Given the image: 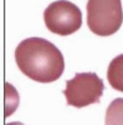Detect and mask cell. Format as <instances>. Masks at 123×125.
Listing matches in <instances>:
<instances>
[{"mask_svg": "<svg viewBox=\"0 0 123 125\" xmlns=\"http://www.w3.org/2000/svg\"><path fill=\"white\" fill-rule=\"evenodd\" d=\"M107 80L115 90L123 93V54L113 58L107 69Z\"/></svg>", "mask_w": 123, "mask_h": 125, "instance_id": "cell-5", "label": "cell"}, {"mask_svg": "<svg viewBox=\"0 0 123 125\" xmlns=\"http://www.w3.org/2000/svg\"><path fill=\"white\" fill-rule=\"evenodd\" d=\"M15 61L24 75L39 83L56 81L65 70L62 53L49 40L36 36L16 46Z\"/></svg>", "mask_w": 123, "mask_h": 125, "instance_id": "cell-1", "label": "cell"}, {"mask_svg": "<svg viewBox=\"0 0 123 125\" xmlns=\"http://www.w3.org/2000/svg\"><path fill=\"white\" fill-rule=\"evenodd\" d=\"M6 125H25V124L20 123V121H14V123H9V124H6Z\"/></svg>", "mask_w": 123, "mask_h": 125, "instance_id": "cell-7", "label": "cell"}, {"mask_svg": "<svg viewBox=\"0 0 123 125\" xmlns=\"http://www.w3.org/2000/svg\"><path fill=\"white\" fill-rule=\"evenodd\" d=\"M86 9L87 25L96 35H113L123 23L121 0H88Z\"/></svg>", "mask_w": 123, "mask_h": 125, "instance_id": "cell-2", "label": "cell"}, {"mask_svg": "<svg viewBox=\"0 0 123 125\" xmlns=\"http://www.w3.org/2000/svg\"><path fill=\"white\" fill-rule=\"evenodd\" d=\"M103 90V80L96 73H77L71 80L66 81L64 95L67 105L85 108L99 103Z\"/></svg>", "mask_w": 123, "mask_h": 125, "instance_id": "cell-3", "label": "cell"}, {"mask_svg": "<svg viewBox=\"0 0 123 125\" xmlns=\"http://www.w3.org/2000/svg\"><path fill=\"white\" fill-rule=\"evenodd\" d=\"M105 125H123V98L115 99L108 105Z\"/></svg>", "mask_w": 123, "mask_h": 125, "instance_id": "cell-6", "label": "cell"}, {"mask_svg": "<svg viewBox=\"0 0 123 125\" xmlns=\"http://www.w3.org/2000/svg\"><path fill=\"white\" fill-rule=\"evenodd\" d=\"M46 28L54 34L67 36L76 33L82 25V13L78 6L67 0L51 3L44 11Z\"/></svg>", "mask_w": 123, "mask_h": 125, "instance_id": "cell-4", "label": "cell"}]
</instances>
